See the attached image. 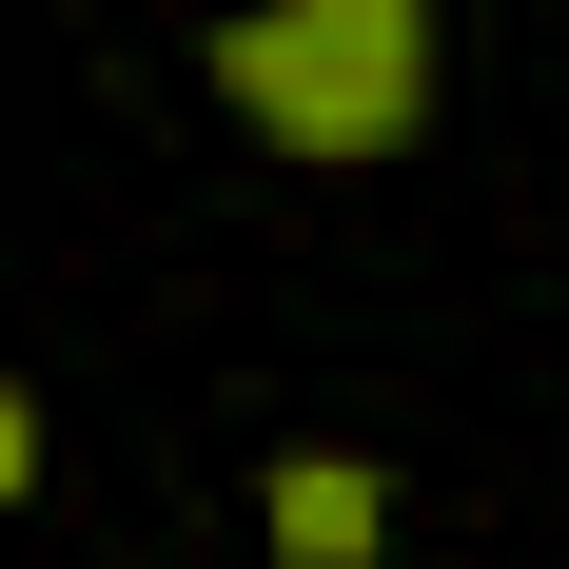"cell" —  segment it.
<instances>
[{
    "label": "cell",
    "mask_w": 569,
    "mask_h": 569,
    "mask_svg": "<svg viewBox=\"0 0 569 569\" xmlns=\"http://www.w3.org/2000/svg\"><path fill=\"white\" fill-rule=\"evenodd\" d=\"M256 511H276L295 569H373V550H393V471H353V452H276V471H256Z\"/></svg>",
    "instance_id": "obj_2"
},
{
    "label": "cell",
    "mask_w": 569,
    "mask_h": 569,
    "mask_svg": "<svg viewBox=\"0 0 569 569\" xmlns=\"http://www.w3.org/2000/svg\"><path fill=\"white\" fill-rule=\"evenodd\" d=\"M20 491H40V393L0 373V511H20Z\"/></svg>",
    "instance_id": "obj_3"
},
{
    "label": "cell",
    "mask_w": 569,
    "mask_h": 569,
    "mask_svg": "<svg viewBox=\"0 0 569 569\" xmlns=\"http://www.w3.org/2000/svg\"><path fill=\"white\" fill-rule=\"evenodd\" d=\"M197 59H217V118H256L315 177L393 158L412 118H432V0H236Z\"/></svg>",
    "instance_id": "obj_1"
}]
</instances>
